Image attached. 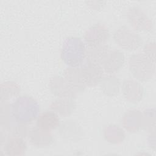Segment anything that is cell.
<instances>
[{
	"instance_id": "cell-1",
	"label": "cell",
	"mask_w": 156,
	"mask_h": 156,
	"mask_svg": "<svg viewBox=\"0 0 156 156\" xmlns=\"http://www.w3.org/2000/svg\"><path fill=\"white\" fill-rule=\"evenodd\" d=\"M86 45L79 37H69L64 41L61 51V57L67 65L78 67L85 58Z\"/></svg>"
},
{
	"instance_id": "cell-2",
	"label": "cell",
	"mask_w": 156,
	"mask_h": 156,
	"mask_svg": "<svg viewBox=\"0 0 156 156\" xmlns=\"http://www.w3.org/2000/svg\"><path fill=\"white\" fill-rule=\"evenodd\" d=\"M39 112L37 101L29 96L18 98L12 105V114L15 120L21 124H27L34 120Z\"/></svg>"
},
{
	"instance_id": "cell-3",
	"label": "cell",
	"mask_w": 156,
	"mask_h": 156,
	"mask_svg": "<svg viewBox=\"0 0 156 156\" xmlns=\"http://www.w3.org/2000/svg\"><path fill=\"white\" fill-rule=\"evenodd\" d=\"M129 69L135 78L146 80L151 79L155 73L154 62L145 54L134 55L130 58Z\"/></svg>"
},
{
	"instance_id": "cell-4",
	"label": "cell",
	"mask_w": 156,
	"mask_h": 156,
	"mask_svg": "<svg viewBox=\"0 0 156 156\" xmlns=\"http://www.w3.org/2000/svg\"><path fill=\"white\" fill-rule=\"evenodd\" d=\"M113 39L121 48L130 51L136 49L142 43L140 36L126 26L116 29L113 34Z\"/></svg>"
},
{
	"instance_id": "cell-5",
	"label": "cell",
	"mask_w": 156,
	"mask_h": 156,
	"mask_svg": "<svg viewBox=\"0 0 156 156\" xmlns=\"http://www.w3.org/2000/svg\"><path fill=\"white\" fill-rule=\"evenodd\" d=\"M108 27L102 24H95L85 33L84 40L86 46H96L105 44L110 38Z\"/></svg>"
},
{
	"instance_id": "cell-6",
	"label": "cell",
	"mask_w": 156,
	"mask_h": 156,
	"mask_svg": "<svg viewBox=\"0 0 156 156\" xmlns=\"http://www.w3.org/2000/svg\"><path fill=\"white\" fill-rule=\"evenodd\" d=\"M80 69L87 85L95 86L102 80L104 70L101 65L85 60Z\"/></svg>"
},
{
	"instance_id": "cell-7",
	"label": "cell",
	"mask_w": 156,
	"mask_h": 156,
	"mask_svg": "<svg viewBox=\"0 0 156 156\" xmlns=\"http://www.w3.org/2000/svg\"><path fill=\"white\" fill-rule=\"evenodd\" d=\"M52 93L59 99H73L76 97V92L70 87L64 77L55 76L52 77L49 83Z\"/></svg>"
},
{
	"instance_id": "cell-8",
	"label": "cell",
	"mask_w": 156,
	"mask_h": 156,
	"mask_svg": "<svg viewBox=\"0 0 156 156\" xmlns=\"http://www.w3.org/2000/svg\"><path fill=\"white\" fill-rule=\"evenodd\" d=\"M124 64V55L123 52L117 50H110L106 58L102 64L104 72L113 74L118 72Z\"/></svg>"
},
{
	"instance_id": "cell-9",
	"label": "cell",
	"mask_w": 156,
	"mask_h": 156,
	"mask_svg": "<svg viewBox=\"0 0 156 156\" xmlns=\"http://www.w3.org/2000/svg\"><path fill=\"white\" fill-rule=\"evenodd\" d=\"M65 79L76 92H82L87 86L82 72L79 67L67 68L63 73Z\"/></svg>"
},
{
	"instance_id": "cell-10",
	"label": "cell",
	"mask_w": 156,
	"mask_h": 156,
	"mask_svg": "<svg viewBox=\"0 0 156 156\" xmlns=\"http://www.w3.org/2000/svg\"><path fill=\"white\" fill-rule=\"evenodd\" d=\"M110 49L106 44L96 46H86L85 60L101 65L106 58Z\"/></svg>"
},
{
	"instance_id": "cell-11",
	"label": "cell",
	"mask_w": 156,
	"mask_h": 156,
	"mask_svg": "<svg viewBox=\"0 0 156 156\" xmlns=\"http://www.w3.org/2000/svg\"><path fill=\"white\" fill-rule=\"evenodd\" d=\"M60 122L58 115L52 111L42 112L37 120V126L41 130L49 131L55 129Z\"/></svg>"
},
{
	"instance_id": "cell-12",
	"label": "cell",
	"mask_w": 156,
	"mask_h": 156,
	"mask_svg": "<svg viewBox=\"0 0 156 156\" xmlns=\"http://www.w3.org/2000/svg\"><path fill=\"white\" fill-rule=\"evenodd\" d=\"M74 107L71 99H59L54 102L52 108L62 115H66L72 113Z\"/></svg>"
}]
</instances>
